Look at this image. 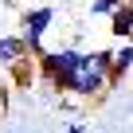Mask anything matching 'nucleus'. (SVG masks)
Segmentation results:
<instances>
[{
	"label": "nucleus",
	"instance_id": "obj_4",
	"mask_svg": "<svg viewBox=\"0 0 133 133\" xmlns=\"http://www.w3.org/2000/svg\"><path fill=\"white\" fill-rule=\"evenodd\" d=\"M110 35H114L117 43L133 39V4H117V8L110 12Z\"/></svg>",
	"mask_w": 133,
	"mask_h": 133
},
{
	"label": "nucleus",
	"instance_id": "obj_1",
	"mask_svg": "<svg viewBox=\"0 0 133 133\" xmlns=\"http://www.w3.org/2000/svg\"><path fill=\"white\" fill-rule=\"evenodd\" d=\"M51 24H55V8H51V4L28 8V12L20 16V35H35V39H43V35L51 31Z\"/></svg>",
	"mask_w": 133,
	"mask_h": 133
},
{
	"label": "nucleus",
	"instance_id": "obj_3",
	"mask_svg": "<svg viewBox=\"0 0 133 133\" xmlns=\"http://www.w3.org/2000/svg\"><path fill=\"white\" fill-rule=\"evenodd\" d=\"M129 66H133V39H125V43H114L110 47V86L114 82H121L125 75H129Z\"/></svg>",
	"mask_w": 133,
	"mask_h": 133
},
{
	"label": "nucleus",
	"instance_id": "obj_8",
	"mask_svg": "<svg viewBox=\"0 0 133 133\" xmlns=\"http://www.w3.org/2000/svg\"><path fill=\"white\" fill-rule=\"evenodd\" d=\"M66 133H86V125H82V121H71V125H66Z\"/></svg>",
	"mask_w": 133,
	"mask_h": 133
},
{
	"label": "nucleus",
	"instance_id": "obj_6",
	"mask_svg": "<svg viewBox=\"0 0 133 133\" xmlns=\"http://www.w3.org/2000/svg\"><path fill=\"white\" fill-rule=\"evenodd\" d=\"M12 78H16V86H28L31 78H35V71H31V59H20L16 66H12V71H8Z\"/></svg>",
	"mask_w": 133,
	"mask_h": 133
},
{
	"label": "nucleus",
	"instance_id": "obj_9",
	"mask_svg": "<svg viewBox=\"0 0 133 133\" xmlns=\"http://www.w3.org/2000/svg\"><path fill=\"white\" fill-rule=\"evenodd\" d=\"M125 4H133V0H125Z\"/></svg>",
	"mask_w": 133,
	"mask_h": 133
},
{
	"label": "nucleus",
	"instance_id": "obj_7",
	"mask_svg": "<svg viewBox=\"0 0 133 133\" xmlns=\"http://www.w3.org/2000/svg\"><path fill=\"white\" fill-rule=\"evenodd\" d=\"M117 4H125V0H90V12L94 16H110Z\"/></svg>",
	"mask_w": 133,
	"mask_h": 133
},
{
	"label": "nucleus",
	"instance_id": "obj_2",
	"mask_svg": "<svg viewBox=\"0 0 133 133\" xmlns=\"http://www.w3.org/2000/svg\"><path fill=\"white\" fill-rule=\"evenodd\" d=\"M110 90V78L102 75V71H82V75H75V82H71V94L75 98H102Z\"/></svg>",
	"mask_w": 133,
	"mask_h": 133
},
{
	"label": "nucleus",
	"instance_id": "obj_5",
	"mask_svg": "<svg viewBox=\"0 0 133 133\" xmlns=\"http://www.w3.org/2000/svg\"><path fill=\"white\" fill-rule=\"evenodd\" d=\"M20 59H28V55H24L20 35H0V71H12Z\"/></svg>",
	"mask_w": 133,
	"mask_h": 133
}]
</instances>
